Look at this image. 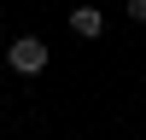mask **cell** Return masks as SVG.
I'll list each match as a JSON object with an SVG mask.
<instances>
[{"mask_svg": "<svg viewBox=\"0 0 146 140\" xmlns=\"http://www.w3.org/2000/svg\"><path fill=\"white\" fill-rule=\"evenodd\" d=\"M47 58H53V53H47L41 35H12V47H6V64L18 70V76H41Z\"/></svg>", "mask_w": 146, "mask_h": 140, "instance_id": "1", "label": "cell"}, {"mask_svg": "<svg viewBox=\"0 0 146 140\" xmlns=\"http://www.w3.org/2000/svg\"><path fill=\"white\" fill-rule=\"evenodd\" d=\"M70 29H76L82 41H100V35H105V18L94 6H76V12H70Z\"/></svg>", "mask_w": 146, "mask_h": 140, "instance_id": "2", "label": "cell"}, {"mask_svg": "<svg viewBox=\"0 0 146 140\" xmlns=\"http://www.w3.org/2000/svg\"><path fill=\"white\" fill-rule=\"evenodd\" d=\"M129 18H135V23H146V0H129Z\"/></svg>", "mask_w": 146, "mask_h": 140, "instance_id": "3", "label": "cell"}, {"mask_svg": "<svg viewBox=\"0 0 146 140\" xmlns=\"http://www.w3.org/2000/svg\"><path fill=\"white\" fill-rule=\"evenodd\" d=\"M0 82H6V70H0Z\"/></svg>", "mask_w": 146, "mask_h": 140, "instance_id": "4", "label": "cell"}]
</instances>
